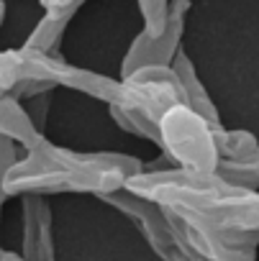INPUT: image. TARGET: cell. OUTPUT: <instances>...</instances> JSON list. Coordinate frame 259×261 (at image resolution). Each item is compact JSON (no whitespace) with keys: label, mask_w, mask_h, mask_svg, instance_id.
Wrapping results in <instances>:
<instances>
[{"label":"cell","mask_w":259,"mask_h":261,"mask_svg":"<svg viewBox=\"0 0 259 261\" xmlns=\"http://www.w3.org/2000/svg\"><path fill=\"white\" fill-rule=\"evenodd\" d=\"M144 164L134 156L115 151H72L57 144H49L44 136L23 149L3 179L8 197L23 195H59V192H87V195H110Z\"/></svg>","instance_id":"6da1fadb"},{"label":"cell","mask_w":259,"mask_h":261,"mask_svg":"<svg viewBox=\"0 0 259 261\" xmlns=\"http://www.w3.org/2000/svg\"><path fill=\"white\" fill-rule=\"evenodd\" d=\"M126 190L208 225L259 230V190L228 182L218 172L144 167L126 182Z\"/></svg>","instance_id":"7a4b0ae2"},{"label":"cell","mask_w":259,"mask_h":261,"mask_svg":"<svg viewBox=\"0 0 259 261\" xmlns=\"http://www.w3.org/2000/svg\"><path fill=\"white\" fill-rule=\"evenodd\" d=\"M177 102L187 105V97L177 72L170 64L144 67L131 74H123V82H118L108 108L110 115L121 123V128L142 139L157 141V125L162 115Z\"/></svg>","instance_id":"3957f363"},{"label":"cell","mask_w":259,"mask_h":261,"mask_svg":"<svg viewBox=\"0 0 259 261\" xmlns=\"http://www.w3.org/2000/svg\"><path fill=\"white\" fill-rule=\"evenodd\" d=\"M216 128L218 125H210L190 105L177 102L162 115L154 144L162 146L164 156L175 167L190 172H216L221 162L213 136Z\"/></svg>","instance_id":"277c9868"},{"label":"cell","mask_w":259,"mask_h":261,"mask_svg":"<svg viewBox=\"0 0 259 261\" xmlns=\"http://www.w3.org/2000/svg\"><path fill=\"white\" fill-rule=\"evenodd\" d=\"M103 200L108 205H113L115 210H121L139 228L144 241L152 246V251L162 261H205L190 248V243L185 241V236L177 228L175 215L164 205H159L149 197H142L126 187H121L110 195H103Z\"/></svg>","instance_id":"5b68a950"},{"label":"cell","mask_w":259,"mask_h":261,"mask_svg":"<svg viewBox=\"0 0 259 261\" xmlns=\"http://www.w3.org/2000/svg\"><path fill=\"white\" fill-rule=\"evenodd\" d=\"M172 213V210H170ZM180 233L190 243V248L205 261H256L259 251V230H239V228H218L195 218H185L172 213Z\"/></svg>","instance_id":"8992f818"},{"label":"cell","mask_w":259,"mask_h":261,"mask_svg":"<svg viewBox=\"0 0 259 261\" xmlns=\"http://www.w3.org/2000/svg\"><path fill=\"white\" fill-rule=\"evenodd\" d=\"M187 11H190V0H172L170 11H167L164 31L157 36H149L147 31H142L131 41V46L126 51V59H123V74H131L144 67H170L180 51Z\"/></svg>","instance_id":"52a82bcc"},{"label":"cell","mask_w":259,"mask_h":261,"mask_svg":"<svg viewBox=\"0 0 259 261\" xmlns=\"http://www.w3.org/2000/svg\"><path fill=\"white\" fill-rule=\"evenodd\" d=\"M23 261H57L52 207L44 195H23Z\"/></svg>","instance_id":"ba28073f"},{"label":"cell","mask_w":259,"mask_h":261,"mask_svg":"<svg viewBox=\"0 0 259 261\" xmlns=\"http://www.w3.org/2000/svg\"><path fill=\"white\" fill-rule=\"evenodd\" d=\"M0 136L16 141L21 149L31 146L36 139H41V128L31 118V113L23 108V102L13 95L0 97Z\"/></svg>","instance_id":"9c48e42d"},{"label":"cell","mask_w":259,"mask_h":261,"mask_svg":"<svg viewBox=\"0 0 259 261\" xmlns=\"http://www.w3.org/2000/svg\"><path fill=\"white\" fill-rule=\"evenodd\" d=\"M172 69L177 72V77H180V82H182L187 105H190L195 113H200L210 125H221V118H218L216 105L210 102L205 87L200 85V80H198V74H195V69H193V64H190V59H187L182 51H177V57L172 59Z\"/></svg>","instance_id":"30bf717a"},{"label":"cell","mask_w":259,"mask_h":261,"mask_svg":"<svg viewBox=\"0 0 259 261\" xmlns=\"http://www.w3.org/2000/svg\"><path fill=\"white\" fill-rule=\"evenodd\" d=\"M72 16H75L72 11H46L44 18L31 31L26 46L39 49V51H54V46L59 44V36L64 34V29H67Z\"/></svg>","instance_id":"8fae6325"},{"label":"cell","mask_w":259,"mask_h":261,"mask_svg":"<svg viewBox=\"0 0 259 261\" xmlns=\"http://www.w3.org/2000/svg\"><path fill=\"white\" fill-rule=\"evenodd\" d=\"M221 177H226L228 182H236V185H244V187H251V190H259V144L244 154L241 159H231V162H218V169H216Z\"/></svg>","instance_id":"7c38bea8"},{"label":"cell","mask_w":259,"mask_h":261,"mask_svg":"<svg viewBox=\"0 0 259 261\" xmlns=\"http://www.w3.org/2000/svg\"><path fill=\"white\" fill-rule=\"evenodd\" d=\"M139 8L144 16V31L149 36H157L167 26V11H170V0H139Z\"/></svg>","instance_id":"4fadbf2b"},{"label":"cell","mask_w":259,"mask_h":261,"mask_svg":"<svg viewBox=\"0 0 259 261\" xmlns=\"http://www.w3.org/2000/svg\"><path fill=\"white\" fill-rule=\"evenodd\" d=\"M82 3L85 0H41L44 11H72V13H77Z\"/></svg>","instance_id":"5bb4252c"},{"label":"cell","mask_w":259,"mask_h":261,"mask_svg":"<svg viewBox=\"0 0 259 261\" xmlns=\"http://www.w3.org/2000/svg\"><path fill=\"white\" fill-rule=\"evenodd\" d=\"M0 261H23V256L21 253H16V251H0Z\"/></svg>","instance_id":"9a60e30c"},{"label":"cell","mask_w":259,"mask_h":261,"mask_svg":"<svg viewBox=\"0 0 259 261\" xmlns=\"http://www.w3.org/2000/svg\"><path fill=\"white\" fill-rule=\"evenodd\" d=\"M3 18H6V3L0 0V26H3Z\"/></svg>","instance_id":"2e32d148"}]
</instances>
